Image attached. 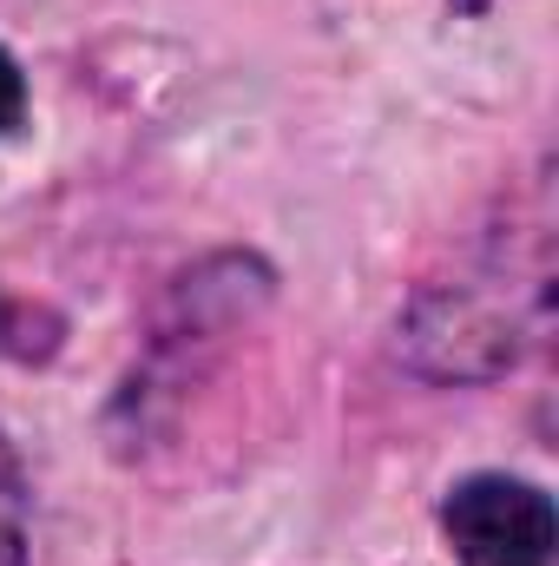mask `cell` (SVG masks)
Returning <instances> with one entry per match:
<instances>
[{
    "label": "cell",
    "instance_id": "6da1fadb",
    "mask_svg": "<svg viewBox=\"0 0 559 566\" xmlns=\"http://www.w3.org/2000/svg\"><path fill=\"white\" fill-rule=\"evenodd\" d=\"M441 541L461 566H553V494L520 474H467L441 501Z\"/></svg>",
    "mask_w": 559,
    "mask_h": 566
},
{
    "label": "cell",
    "instance_id": "7a4b0ae2",
    "mask_svg": "<svg viewBox=\"0 0 559 566\" xmlns=\"http://www.w3.org/2000/svg\"><path fill=\"white\" fill-rule=\"evenodd\" d=\"M0 566H27V474L0 434Z\"/></svg>",
    "mask_w": 559,
    "mask_h": 566
},
{
    "label": "cell",
    "instance_id": "3957f363",
    "mask_svg": "<svg viewBox=\"0 0 559 566\" xmlns=\"http://www.w3.org/2000/svg\"><path fill=\"white\" fill-rule=\"evenodd\" d=\"M20 119H27V73H20V60L0 46V139H13Z\"/></svg>",
    "mask_w": 559,
    "mask_h": 566
},
{
    "label": "cell",
    "instance_id": "277c9868",
    "mask_svg": "<svg viewBox=\"0 0 559 566\" xmlns=\"http://www.w3.org/2000/svg\"><path fill=\"white\" fill-rule=\"evenodd\" d=\"M454 7H461V13H487L494 0H454Z\"/></svg>",
    "mask_w": 559,
    "mask_h": 566
}]
</instances>
